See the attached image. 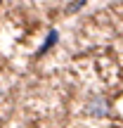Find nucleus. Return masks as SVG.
Listing matches in <instances>:
<instances>
[{
	"label": "nucleus",
	"instance_id": "2",
	"mask_svg": "<svg viewBox=\"0 0 123 128\" xmlns=\"http://www.w3.org/2000/svg\"><path fill=\"white\" fill-rule=\"evenodd\" d=\"M55 43H57V31H50V33H47V40L43 43L40 50H38V55H45V52L50 50V45H55Z\"/></svg>",
	"mask_w": 123,
	"mask_h": 128
},
{
	"label": "nucleus",
	"instance_id": "3",
	"mask_svg": "<svg viewBox=\"0 0 123 128\" xmlns=\"http://www.w3.org/2000/svg\"><path fill=\"white\" fill-rule=\"evenodd\" d=\"M83 2H85V0H76V2H73V5H69V12H76V10L81 7Z\"/></svg>",
	"mask_w": 123,
	"mask_h": 128
},
{
	"label": "nucleus",
	"instance_id": "1",
	"mask_svg": "<svg viewBox=\"0 0 123 128\" xmlns=\"http://www.w3.org/2000/svg\"><path fill=\"white\" fill-rule=\"evenodd\" d=\"M88 114L90 116H109V102L104 97H92L88 102Z\"/></svg>",
	"mask_w": 123,
	"mask_h": 128
}]
</instances>
